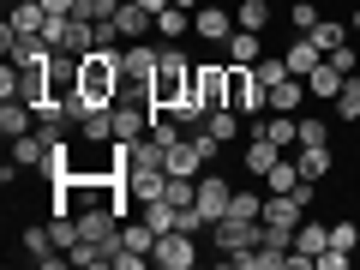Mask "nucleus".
<instances>
[{"label": "nucleus", "instance_id": "nucleus-12", "mask_svg": "<svg viewBox=\"0 0 360 270\" xmlns=\"http://www.w3.org/2000/svg\"><path fill=\"white\" fill-rule=\"evenodd\" d=\"M342 84H348V72L336 60H319L307 72V96H319V103H336V90H342Z\"/></svg>", "mask_w": 360, "mask_h": 270}, {"label": "nucleus", "instance_id": "nucleus-37", "mask_svg": "<svg viewBox=\"0 0 360 270\" xmlns=\"http://www.w3.org/2000/svg\"><path fill=\"white\" fill-rule=\"evenodd\" d=\"M348 258H354V252H342V246H324V252H319V270H348Z\"/></svg>", "mask_w": 360, "mask_h": 270}, {"label": "nucleus", "instance_id": "nucleus-24", "mask_svg": "<svg viewBox=\"0 0 360 270\" xmlns=\"http://www.w3.org/2000/svg\"><path fill=\"white\" fill-rule=\"evenodd\" d=\"M25 252H30V264H42V270L60 264V258H54L60 246H54V234H49V229H25Z\"/></svg>", "mask_w": 360, "mask_h": 270}, {"label": "nucleus", "instance_id": "nucleus-3", "mask_svg": "<svg viewBox=\"0 0 360 270\" xmlns=\"http://www.w3.org/2000/svg\"><path fill=\"white\" fill-rule=\"evenodd\" d=\"M150 72H156V49L127 42L120 49V96H150Z\"/></svg>", "mask_w": 360, "mask_h": 270}, {"label": "nucleus", "instance_id": "nucleus-38", "mask_svg": "<svg viewBox=\"0 0 360 270\" xmlns=\"http://www.w3.org/2000/svg\"><path fill=\"white\" fill-rule=\"evenodd\" d=\"M0 96H18V66H13V60L0 66Z\"/></svg>", "mask_w": 360, "mask_h": 270}, {"label": "nucleus", "instance_id": "nucleus-32", "mask_svg": "<svg viewBox=\"0 0 360 270\" xmlns=\"http://www.w3.org/2000/svg\"><path fill=\"white\" fill-rule=\"evenodd\" d=\"M300 144H330V120L324 115H300Z\"/></svg>", "mask_w": 360, "mask_h": 270}, {"label": "nucleus", "instance_id": "nucleus-36", "mask_svg": "<svg viewBox=\"0 0 360 270\" xmlns=\"http://www.w3.org/2000/svg\"><path fill=\"white\" fill-rule=\"evenodd\" d=\"M330 246L354 252V246H360V229H354V222H330Z\"/></svg>", "mask_w": 360, "mask_h": 270}, {"label": "nucleus", "instance_id": "nucleus-41", "mask_svg": "<svg viewBox=\"0 0 360 270\" xmlns=\"http://www.w3.org/2000/svg\"><path fill=\"white\" fill-rule=\"evenodd\" d=\"M174 6H193V13H198V6H205V0H174Z\"/></svg>", "mask_w": 360, "mask_h": 270}, {"label": "nucleus", "instance_id": "nucleus-21", "mask_svg": "<svg viewBox=\"0 0 360 270\" xmlns=\"http://www.w3.org/2000/svg\"><path fill=\"white\" fill-rule=\"evenodd\" d=\"M78 139H84V144H115V108L84 115V120H78Z\"/></svg>", "mask_w": 360, "mask_h": 270}, {"label": "nucleus", "instance_id": "nucleus-29", "mask_svg": "<svg viewBox=\"0 0 360 270\" xmlns=\"http://www.w3.org/2000/svg\"><path fill=\"white\" fill-rule=\"evenodd\" d=\"M295 186H300V162H295V156H283V162L264 174V193H295Z\"/></svg>", "mask_w": 360, "mask_h": 270}, {"label": "nucleus", "instance_id": "nucleus-7", "mask_svg": "<svg viewBox=\"0 0 360 270\" xmlns=\"http://www.w3.org/2000/svg\"><path fill=\"white\" fill-rule=\"evenodd\" d=\"M0 49H6V60H13V66H49L54 54H60L54 42H42V37H18L13 25H0Z\"/></svg>", "mask_w": 360, "mask_h": 270}, {"label": "nucleus", "instance_id": "nucleus-28", "mask_svg": "<svg viewBox=\"0 0 360 270\" xmlns=\"http://www.w3.org/2000/svg\"><path fill=\"white\" fill-rule=\"evenodd\" d=\"M300 96H307V78H283V84H270V108H283V115H295Z\"/></svg>", "mask_w": 360, "mask_h": 270}, {"label": "nucleus", "instance_id": "nucleus-2", "mask_svg": "<svg viewBox=\"0 0 360 270\" xmlns=\"http://www.w3.org/2000/svg\"><path fill=\"white\" fill-rule=\"evenodd\" d=\"M193 96V60L168 42V49H156V72H150V108H180Z\"/></svg>", "mask_w": 360, "mask_h": 270}, {"label": "nucleus", "instance_id": "nucleus-34", "mask_svg": "<svg viewBox=\"0 0 360 270\" xmlns=\"http://www.w3.org/2000/svg\"><path fill=\"white\" fill-rule=\"evenodd\" d=\"M288 25H295V37H307V30L319 25V6H312V0H300V6H288Z\"/></svg>", "mask_w": 360, "mask_h": 270}, {"label": "nucleus", "instance_id": "nucleus-22", "mask_svg": "<svg viewBox=\"0 0 360 270\" xmlns=\"http://www.w3.org/2000/svg\"><path fill=\"white\" fill-rule=\"evenodd\" d=\"M300 180H312V186H319L324 174H330V144H300Z\"/></svg>", "mask_w": 360, "mask_h": 270}, {"label": "nucleus", "instance_id": "nucleus-1", "mask_svg": "<svg viewBox=\"0 0 360 270\" xmlns=\"http://www.w3.org/2000/svg\"><path fill=\"white\" fill-rule=\"evenodd\" d=\"M127 49V42H120ZM120 49H90L78 54V96L90 108H115L120 103Z\"/></svg>", "mask_w": 360, "mask_h": 270}, {"label": "nucleus", "instance_id": "nucleus-4", "mask_svg": "<svg viewBox=\"0 0 360 270\" xmlns=\"http://www.w3.org/2000/svg\"><path fill=\"white\" fill-rule=\"evenodd\" d=\"M186 103H205V108L229 103V60H193V96Z\"/></svg>", "mask_w": 360, "mask_h": 270}, {"label": "nucleus", "instance_id": "nucleus-40", "mask_svg": "<svg viewBox=\"0 0 360 270\" xmlns=\"http://www.w3.org/2000/svg\"><path fill=\"white\" fill-rule=\"evenodd\" d=\"M139 6L144 13H162V6H174V0H139Z\"/></svg>", "mask_w": 360, "mask_h": 270}, {"label": "nucleus", "instance_id": "nucleus-10", "mask_svg": "<svg viewBox=\"0 0 360 270\" xmlns=\"http://www.w3.org/2000/svg\"><path fill=\"white\" fill-rule=\"evenodd\" d=\"M229 198H234V186L205 168V180H198V210H205V222H222V217H229Z\"/></svg>", "mask_w": 360, "mask_h": 270}, {"label": "nucleus", "instance_id": "nucleus-19", "mask_svg": "<svg viewBox=\"0 0 360 270\" xmlns=\"http://www.w3.org/2000/svg\"><path fill=\"white\" fill-rule=\"evenodd\" d=\"M13 162L18 168H49V139H42V132H18L13 139Z\"/></svg>", "mask_w": 360, "mask_h": 270}, {"label": "nucleus", "instance_id": "nucleus-27", "mask_svg": "<svg viewBox=\"0 0 360 270\" xmlns=\"http://www.w3.org/2000/svg\"><path fill=\"white\" fill-rule=\"evenodd\" d=\"M120 246H132V252H144V258H150L156 252V229H150V222H120Z\"/></svg>", "mask_w": 360, "mask_h": 270}, {"label": "nucleus", "instance_id": "nucleus-5", "mask_svg": "<svg viewBox=\"0 0 360 270\" xmlns=\"http://www.w3.org/2000/svg\"><path fill=\"white\" fill-rule=\"evenodd\" d=\"M258 229H264V217H222V222H210V246H217L222 258L229 252H252L258 246Z\"/></svg>", "mask_w": 360, "mask_h": 270}, {"label": "nucleus", "instance_id": "nucleus-11", "mask_svg": "<svg viewBox=\"0 0 360 270\" xmlns=\"http://www.w3.org/2000/svg\"><path fill=\"white\" fill-rule=\"evenodd\" d=\"M150 25H156V13H144L139 0H120V6H115V30H120V42H144V37H150Z\"/></svg>", "mask_w": 360, "mask_h": 270}, {"label": "nucleus", "instance_id": "nucleus-39", "mask_svg": "<svg viewBox=\"0 0 360 270\" xmlns=\"http://www.w3.org/2000/svg\"><path fill=\"white\" fill-rule=\"evenodd\" d=\"M49 13H78V0H42Z\"/></svg>", "mask_w": 360, "mask_h": 270}, {"label": "nucleus", "instance_id": "nucleus-6", "mask_svg": "<svg viewBox=\"0 0 360 270\" xmlns=\"http://www.w3.org/2000/svg\"><path fill=\"white\" fill-rule=\"evenodd\" d=\"M150 264H156V270H193V264H198V234H186V229H168V234H156V252H150Z\"/></svg>", "mask_w": 360, "mask_h": 270}, {"label": "nucleus", "instance_id": "nucleus-30", "mask_svg": "<svg viewBox=\"0 0 360 270\" xmlns=\"http://www.w3.org/2000/svg\"><path fill=\"white\" fill-rule=\"evenodd\" d=\"M307 37H312V42H319V49H324V54H336V49H342V42H348V25H336V18H319V25H312V30H307Z\"/></svg>", "mask_w": 360, "mask_h": 270}, {"label": "nucleus", "instance_id": "nucleus-42", "mask_svg": "<svg viewBox=\"0 0 360 270\" xmlns=\"http://www.w3.org/2000/svg\"><path fill=\"white\" fill-rule=\"evenodd\" d=\"M354 30H360V6H354Z\"/></svg>", "mask_w": 360, "mask_h": 270}, {"label": "nucleus", "instance_id": "nucleus-15", "mask_svg": "<svg viewBox=\"0 0 360 270\" xmlns=\"http://www.w3.org/2000/svg\"><path fill=\"white\" fill-rule=\"evenodd\" d=\"M258 132H264L270 144H283V150H288V144H300V115H283V108H270V115L258 120Z\"/></svg>", "mask_w": 360, "mask_h": 270}, {"label": "nucleus", "instance_id": "nucleus-8", "mask_svg": "<svg viewBox=\"0 0 360 270\" xmlns=\"http://www.w3.org/2000/svg\"><path fill=\"white\" fill-rule=\"evenodd\" d=\"M324 246H330V222H300V229H295V252H288L283 270H312Z\"/></svg>", "mask_w": 360, "mask_h": 270}, {"label": "nucleus", "instance_id": "nucleus-23", "mask_svg": "<svg viewBox=\"0 0 360 270\" xmlns=\"http://www.w3.org/2000/svg\"><path fill=\"white\" fill-rule=\"evenodd\" d=\"M270 18H276V0H240V6H234V25L240 30H264Z\"/></svg>", "mask_w": 360, "mask_h": 270}, {"label": "nucleus", "instance_id": "nucleus-33", "mask_svg": "<svg viewBox=\"0 0 360 270\" xmlns=\"http://www.w3.org/2000/svg\"><path fill=\"white\" fill-rule=\"evenodd\" d=\"M229 217H252L258 222V217H264V198H258V193H234L229 198Z\"/></svg>", "mask_w": 360, "mask_h": 270}, {"label": "nucleus", "instance_id": "nucleus-13", "mask_svg": "<svg viewBox=\"0 0 360 270\" xmlns=\"http://www.w3.org/2000/svg\"><path fill=\"white\" fill-rule=\"evenodd\" d=\"M240 162H246V174H258V180H264L270 168L283 162V144H270L264 132H252V139H246V156H240Z\"/></svg>", "mask_w": 360, "mask_h": 270}, {"label": "nucleus", "instance_id": "nucleus-14", "mask_svg": "<svg viewBox=\"0 0 360 270\" xmlns=\"http://www.w3.org/2000/svg\"><path fill=\"white\" fill-rule=\"evenodd\" d=\"M193 30H198L205 42H229L240 25H234V13H217V6H198V13H193Z\"/></svg>", "mask_w": 360, "mask_h": 270}, {"label": "nucleus", "instance_id": "nucleus-26", "mask_svg": "<svg viewBox=\"0 0 360 270\" xmlns=\"http://www.w3.org/2000/svg\"><path fill=\"white\" fill-rule=\"evenodd\" d=\"M156 30H162L168 42H180L193 30V6H162V13H156Z\"/></svg>", "mask_w": 360, "mask_h": 270}, {"label": "nucleus", "instance_id": "nucleus-16", "mask_svg": "<svg viewBox=\"0 0 360 270\" xmlns=\"http://www.w3.org/2000/svg\"><path fill=\"white\" fill-rule=\"evenodd\" d=\"M30 115H37V103H25V96H0V132H6V139L30 132Z\"/></svg>", "mask_w": 360, "mask_h": 270}, {"label": "nucleus", "instance_id": "nucleus-20", "mask_svg": "<svg viewBox=\"0 0 360 270\" xmlns=\"http://www.w3.org/2000/svg\"><path fill=\"white\" fill-rule=\"evenodd\" d=\"M283 60H288V72H295V78H307L312 66L324 60V49H319L312 37H295V42H288V54H283Z\"/></svg>", "mask_w": 360, "mask_h": 270}, {"label": "nucleus", "instance_id": "nucleus-9", "mask_svg": "<svg viewBox=\"0 0 360 270\" xmlns=\"http://www.w3.org/2000/svg\"><path fill=\"white\" fill-rule=\"evenodd\" d=\"M127 193H132V205H144V198H162L168 193V168L162 162H127Z\"/></svg>", "mask_w": 360, "mask_h": 270}, {"label": "nucleus", "instance_id": "nucleus-18", "mask_svg": "<svg viewBox=\"0 0 360 270\" xmlns=\"http://www.w3.org/2000/svg\"><path fill=\"white\" fill-rule=\"evenodd\" d=\"M258 37H264V30H234V37L222 42V49H229L222 60H234V66H258V60H264V49H258Z\"/></svg>", "mask_w": 360, "mask_h": 270}, {"label": "nucleus", "instance_id": "nucleus-25", "mask_svg": "<svg viewBox=\"0 0 360 270\" xmlns=\"http://www.w3.org/2000/svg\"><path fill=\"white\" fill-rule=\"evenodd\" d=\"M240 120H246V115H234V108H210V115H205V132H210L217 144H229V139H240Z\"/></svg>", "mask_w": 360, "mask_h": 270}, {"label": "nucleus", "instance_id": "nucleus-43", "mask_svg": "<svg viewBox=\"0 0 360 270\" xmlns=\"http://www.w3.org/2000/svg\"><path fill=\"white\" fill-rule=\"evenodd\" d=\"M354 127H360V115H354Z\"/></svg>", "mask_w": 360, "mask_h": 270}, {"label": "nucleus", "instance_id": "nucleus-17", "mask_svg": "<svg viewBox=\"0 0 360 270\" xmlns=\"http://www.w3.org/2000/svg\"><path fill=\"white\" fill-rule=\"evenodd\" d=\"M6 25L18 30V37H42V25H49V6L42 0H13V18Z\"/></svg>", "mask_w": 360, "mask_h": 270}, {"label": "nucleus", "instance_id": "nucleus-35", "mask_svg": "<svg viewBox=\"0 0 360 270\" xmlns=\"http://www.w3.org/2000/svg\"><path fill=\"white\" fill-rule=\"evenodd\" d=\"M252 72L264 78V84H283V78H295V72H288V60H283V54H276V60H258Z\"/></svg>", "mask_w": 360, "mask_h": 270}, {"label": "nucleus", "instance_id": "nucleus-31", "mask_svg": "<svg viewBox=\"0 0 360 270\" xmlns=\"http://www.w3.org/2000/svg\"><path fill=\"white\" fill-rule=\"evenodd\" d=\"M330 108H336V120H354V115H360V78H348V84L336 90Z\"/></svg>", "mask_w": 360, "mask_h": 270}]
</instances>
